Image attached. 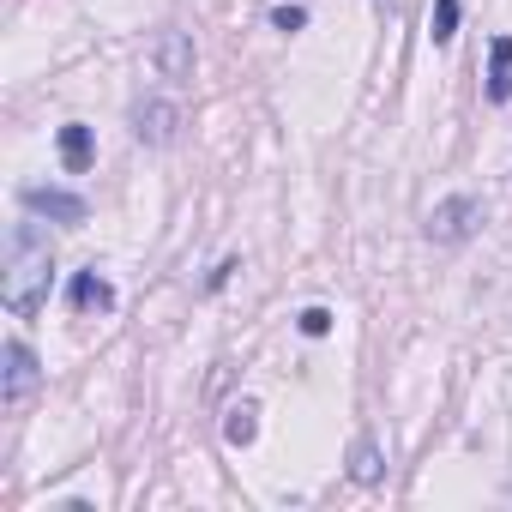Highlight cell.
I'll return each mask as SVG.
<instances>
[{
	"label": "cell",
	"instance_id": "8992f818",
	"mask_svg": "<svg viewBox=\"0 0 512 512\" xmlns=\"http://www.w3.org/2000/svg\"><path fill=\"white\" fill-rule=\"evenodd\" d=\"M157 73L163 79H193V43H187V31H163L157 37Z\"/></svg>",
	"mask_w": 512,
	"mask_h": 512
},
{
	"label": "cell",
	"instance_id": "9c48e42d",
	"mask_svg": "<svg viewBox=\"0 0 512 512\" xmlns=\"http://www.w3.org/2000/svg\"><path fill=\"white\" fill-rule=\"evenodd\" d=\"M91 157H97V145H91V127L67 121V127H61V163H67V175H85V169H91Z\"/></svg>",
	"mask_w": 512,
	"mask_h": 512
},
{
	"label": "cell",
	"instance_id": "30bf717a",
	"mask_svg": "<svg viewBox=\"0 0 512 512\" xmlns=\"http://www.w3.org/2000/svg\"><path fill=\"white\" fill-rule=\"evenodd\" d=\"M253 434H260V410L241 398V404L229 410V422H223V440H229V446H253Z\"/></svg>",
	"mask_w": 512,
	"mask_h": 512
},
{
	"label": "cell",
	"instance_id": "7c38bea8",
	"mask_svg": "<svg viewBox=\"0 0 512 512\" xmlns=\"http://www.w3.org/2000/svg\"><path fill=\"white\" fill-rule=\"evenodd\" d=\"M428 37H434V43H452V37H458V0H434V19H428Z\"/></svg>",
	"mask_w": 512,
	"mask_h": 512
},
{
	"label": "cell",
	"instance_id": "8fae6325",
	"mask_svg": "<svg viewBox=\"0 0 512 512\" xmlns=\"http://www.w3.org/2000/svg\"><path fill=\"white\" fill-rule=\"evenodd\" d=\"M350 476H356L362 488H374V482L386 476V464H380V446H374V440H356V452H350Z\"/></svg>",
	"mask_w": 512,
	"mask_h": 512
},
{
	"label": "cell",
	"instance_id": "52a82bcc",
	"mask_svg": "<svg viewBox=\"0 0 512 512\" xmlns=\"http://www.w3.org/2000/svg\"><path fill=\"white\" fill-rule=\"evenodd\" d=\"M67 302H73L79 314H109V308H115V290H109V278L79 272V278H73V290H67Z\"/></svg>",
	"mask_w": 512,
	"mask_h": 512
},
{
	"label": "cell",
	"instance_id": "ba28073f",
	"mask_svg": "<svg viewBox=\"0 0 512 512\" xmlns=\"http://www.w3.org/2000/svg\"><path fill=\"white\" fill-rule=\"evenodd\" d=\"M512 97V37H494L488 43V103H506Z\"/></svg>",
	"mask_w": 512,
	"mask_h": 512
},
{
	"label": "cell",
	"instance_id": "4fadbf2b",
	"mask_svg": "<svg viewBox=\"0 0 512 512\" xmlns=\"http://www.w3.org/2000/svg\"><path fill=\"white\" fill-rule=\"evenodd\" d=\"M296 326H302V338H326L332 332V308H302Z\"/></svg>",
	"mask_w": 512,
	"mask_h": 512
},
{
	"label": "cell",
	"instance_id": "5b68a950",
	"mask_svg": "<svg viewBox=\"0 0 512 512\" xmlns=\"http://www.w3.org/2000/svg\"><path fill=\"white\" fill-rule=\"evenodd\" d=\"M133 133H139L145 145H169V139L181 133V109H175L169 97H151V103L133 109Z\"/></svg>",
	"mask_w": 512,
	"mask_h": 512
},
{
	"label": "cell",
	"instance_id": "5bb4252c",
	"mask_svg": "<svg viewBox=\"0 0 512 512\" xmlns=\"http://www.w3.org/2000/svg\"><path fill=\"white\" fill-rule=\"evenodd\" d=\"M272 25H278V31H302V25H308V13H302V7H278V13H272Z\"/></svg>",
	"mask_w": 512,
	"mask_h": 512
},
{
	"label": "cell",
	"instance_id": "7a4b0ae2",
	"mask_svg": "<svg viewBox=\"0 0 512 512\" xmlns=\"http://www.w3.org/2000/svg\"><path fill=\"white\" fill-rule=\"evenodd\" d=\"M476 229H482V199H470V193H452L428 211V241H440V247H458Z\"/></svg>",
	"mask_w": 512,
	"mask_h": 512
},
{
	"label": "cell",
	"instance_id": "6da1fadb",
	"mask_svg": "<svg viewBox=\"0 0 512 512\" xmlns=\"http://www.w3.org/2000/svg\"><path fill=\"white\" fill-rule=\"evenodd\" d=\"M49 278H55V247L43 223H13L7 229V272H0V302H7L19 320H31L49 302Z\"/></svg>",
	"mask_w": 512,
	"mask_h": 512
},
{
	"label": "cell",
	"instance_id": "3957f363",
	"mask_svg": "<svg viewBox=\"0 0 512 512\" xmlns=\"http://www.w3.org/2000/svg\"><path fill=\"white\" fill-rule=\"evenodd\" d=\"M37 380H43V368H37L31 344L7 338V350H0V404H7V410H19V404L37 392Z\"/></svg>",
	"mask_w": 512,
	"mask_h": 512
},
{
	"label": "cell",
	"instance_id": "277c9868",
	"mask_svg": "<svg viewBox=\"0 0 512 512\" xmlns=\"http://www.w3.org/2000/svg\"><path fill=\"white\" fill-rule=\"evenodd\" d=\"M19 199H25V211H37V217H49V223H73V229H79L85 211H91V205H85L79 193H67V187H25Z\"/></svg>",
	"mask_w": 512,
	"mask_h": 512
}]
</instances>
